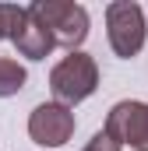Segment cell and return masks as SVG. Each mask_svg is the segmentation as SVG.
Wrapping results in <instances>:
<instances>
[{
    "label": "cell",
    "mask_w": 148,
    "mask_h": 151,
    "mask_svg": "<svg viewBox=\"0 0 148 151\" xmlns=\"http://www.w3.org/2000/svg\"><path fill=\"white\" fill-rule=\"evenodd\" d=\"M106 134L123 148L134 151H148V102H116L106 116Z\"/></svg>",
    "instance_id": "cell-4"
},
{
    "label": "cell",
    "mask_w": 148,
    "mask_h": 151,
    "mask_svg": "<svg viewBox=\"0 0 148 151\" xmlns=\"http://www.w3.org/2000/svg\"><path fill=\"white\" fill-rule=\"evenodd\" d=\"M25 67L18 63V60H11V56H0V99H11V95H18L21 88H25Z\"/></svg>",
    "instance_id": "cell-7"
},
{
    "label": "cell",
    "mask_w": 148,
    "mask_h": 151,
    "mask_svg": "<svg viewBox=\"0 0 148 151\" xmlns=\"http://www.w3.org/2000/svg\"><path fill=\"white\" fill-rule=\"evenodd\" d=\"M49 88L60 106H78L99 88V63L88 53H67L53 70H49Z\"/></svg>",
    "instance_id": "cell-1"
},
{
    "label": "cell",
    "mask_w": 148,
    "mask_h": 151,
    "mask_svg": "<svg viewBox=\"0 0 148 151\" xmlns=\"http://www.w3.org/2000/svg\"><path fill=\"white\" fill-rule=\"evenodd\" d=\"M32 7H36L39 18L49 25L57 46L78 53V46L88 39V11L81 4H71V0H36Z\"/></svg>",
    "instance_id": "cell-3"
},
{
    "label": "cell",
    "mask_w": 148,
    "mask_h": 151,
    "mask_svg": "<svg viewBox=\"0 0 148 151\" xmlns=\"http://www.w3.org/2000/svg\"><path fill=\"white\" fill-rule=\"evenodd\" d=\"M21 14H25V7H18V4H0V42L11 39V32H14L18 21H21Z\"/></svg>",
    "instance_id": "cell-8"
},
{
    "label": "cell",
    "mask_w": 148,
    "mask_h": 151,
    "mask_svg": "<svg viewBox=\"0 0 148 151\" xmlns=\"http://www.w3.org/2000/svg\"><path fill=\"white\" fill-rule=\"evenodd\" d=\"M74 113L71 106H60V102H42L32 109L28 116V137L42 144V148H60L74 137Z\"/></svg>",
    "instance_id": "cell-5"
},
{
    "label": "cell",
    "mask_w": 148,
    "mask_h": 151,
    "mask_svg": "<svg viewBox=\"0 0 148 151\" xmlns=\"http://www.w3.org/2000/svg\"><path fill=\"white\" fill-rule=\"evenodd\" d=\"M106 35H110V46H113L116 56H123V60L138 56L141 46H145V35H148L141 4H134V0H113L106 7Z\"/></svg>",
    "instance_id": "cell-2"
},
{
    "label": "cell",
    "mask_w": 148,
    "mask_h": 151,
    "mask_svg": "<svg viewBox=\"0 0 148 151\" xmlns=\"http://www.w3.org/2000/svg\"><path fill=\"white\" fill-rule=\"evenodd\" d=\"M11 42H14V49H18L21 56H28V60H46V56L57 49V39L49 32V25L36 14L32 4H25V14H21L18 28L11 32Z\"/></svg>",
    "instance_id": "cell-6"
},
{
    "label": "cell",
    "mask_w": 148,
    "mask_h": 151,
    "mask_svg": "<svg viewBox=\"0 0 148 151\" xmlns=\"http://www.w3.org/2000/svg\"><path fill=\"white\" fill-rule=\"evenodd\" d=\"M81 151H120V144L113 141L106 130H99V134H95V137H92V141H88V144H85Z\"/></svg>",
    "instance_id": "cell-9"
}]
</instances>
